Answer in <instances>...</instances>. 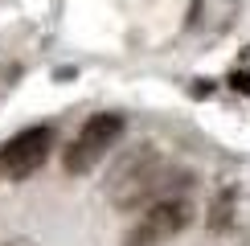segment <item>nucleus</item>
<instances>
[{"label": "nucleus", "instance_id": "1", "mask_svg": "<svg viewBox=\"0 0 250 246\" xmlns=\"http://www.w3.org/2000/svg\"><path fill=\"white\" fill-rule=\"evenodd\" d=\"M172 172L164 168L160 152L152 148V144H140V148H131L127 156H119V164L111 168L107 177V197L115 209H148V205L172 197V184H168Z\"/></svg>", "mask_w": 250, "mask_h": 246}, {"label": "nucleus", "instance_id": "2", "mask_svg": "<svg viewBox=\"0 0 250 246\" xmlns=\"http://www.w3.org/2000/svg\"><path fill=\"white\" fill-rule=\"evenodd\" d=\"M119 136H123V115H115V111H99V115H90L78 127V136L66 144V156H62L66 172H70V177H86V172L119 144Z\"/></svg>", "mask_w": 250, "mask_h": 246}, {"label": "nucleus", "instance_id": "3", "mask_svg": "<svg viewBox=\"0 0 250 246\" xmlns=\"http://www.w3.org/2000/svg\"><path fill=\"white\" fill-rule=\"evenodd\" d=\"M193 222V205L185 197H164L140 213V222L123 234V246H164Z\"/></svg>", "mask_w": 250, "mask_h": 246}, {"label": "nucleus", "instance_id": "4", "mask_svg": "<svg viewBox=\"0 0 250 246\" xmlns=\"http://www.w3.org/2000/svg\"><path fill=\"white\" fill-rule=\"evenodd\" d=\"M49 144H54L49 127H25V131H17L8 144H0V177H8V181L33 177L41 164H45V156H49Z\"/></svg>", "mask_w": 250, "mask_h": 246}, {"label": "nucleus", "instance_id": "5", "mask_svg": "<svg viewBox=\"0 0 250 246\" xmlns=\"http://www.w3.org/2000/svg\"><path fill=\"white\" fill-rule=\"evenodd\" d=\"M230 218H234V189H226L222 197H217V205H213L209 226H213V230H226V226H230Z\"/></svg>", "mask_w": 250, "mask_h": 246}, {"label": "nucleus", "instance_id": "6", "mask_svg": "<svg viewBox=\"0 0 250 246\" xmlns=\"http://www.w3.org/2000/svg\"><path fill=\"white\" fill-rule=\"evenodd\" d=\"M230 86L242 90V95H250V70H234V74H230Z\"/></svg>", "mask_w": 250, "mask_h": 246}, {"label": "nucleus", "instance_id": "7", "mask_svg": "<svg viewBox=\"0 0 250 246\" xmlns=\"http://www.w3.org/2000/svg\"><path fill=\"white\" fill-rule=\"evenodd\" d=\"M189 95H193V99H209V95H213V82H209V78H205V82H193Z\"/></svg>", "mask_w": 250, "mask_h": 246}, {"label": "nucleus", "instance_id": "8", "mask_svg": "<svg viewBox=\"0 0 250 246\" xmlns=\"http://www.w3.org/2000/svg\"><path fill=\"white\" fill-rule=\"evenodd\" d=\"M4 246H29V242H25V238H21V242H4Z\"/></svg>", "mask_w": 250, "mask_h": 246}]
</instances>
